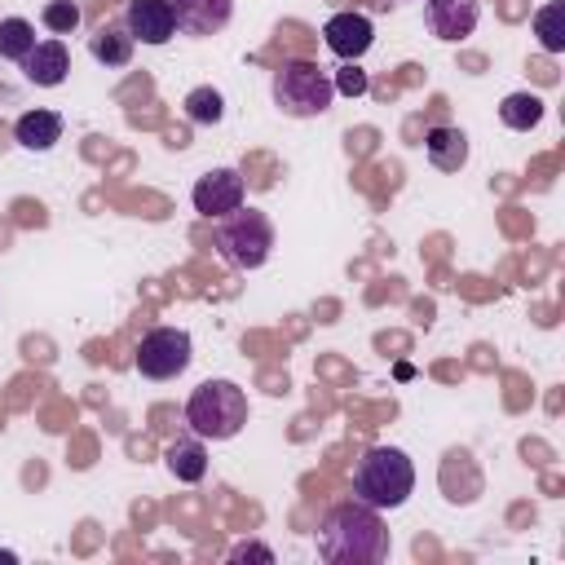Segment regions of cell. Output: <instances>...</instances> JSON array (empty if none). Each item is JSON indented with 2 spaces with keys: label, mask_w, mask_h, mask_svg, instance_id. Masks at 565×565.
Instances as JSON below:
<instances>
[{
  "label": "cell",
  "mask_w": 565,
  "mask_h": 565,
  "mask_svg": "<svg viewBox=\"0 0 565 565\" xmlns=\"http://www.w3.org/2000/svg\"><path fill=\"white\" fill-rule=\"evenodd\" d=\"M318 556L327 565H375L388 556V530L380 508L362 499L335 503L318 525Z\"/></svg>",
  "instance_id": "1"
},
{
  "label": "cell",
  "mask_w": 565,
  "mask_h": 565,
  "mask_svg": "<svg viewBox=\"0 0 565 565\" xmlns=\"http://www.w3.org/2000/svg\"><path fill=\"white\" fill-rule=\"evenodd\" d=\"M415 490V463L397 446H371L353 468V499L371 508H402Z\"/></svg>",
  "instance_id": "2"
},
{
  "label": "cell",
  "mask_w": 565,
  "mask_h": 565,
  "mask_svg": "<svg viewBox=\"0 0 565 565\" xmlns=\"http://www.w3.org/2000/svg\"><path fill=\"white\" fill-rule=\"evenodd\" d=\"M185 424L203 441H230L247 424V393L234 380H203L185 402Z\"/></svg>",
  "instance_id": "3"
},
{
  "label": "cell",
  "mask_w": 565,
  "mask_h": 565,
  "mask_svg": "<svg viewBox=\"0 0 565 565\" xmlns=\"http://www.w3.org/2000/svg\"><path fill=\"white\" fill-rule=\"evenodd\" d=\"M274 106L291 119H318L331 110L335 102V88H331V71L309 62V57H287L278 71H274Z\"/></svg>",
  "instance_id": "4"
},
{
  "label": "cell",
  "mask_w": 565,
  "mask_h": 565,
  "mask_svg": "<svg viewBox=\"0 0 565 565\" xmlns=\"http://www.w3.org/2000/svg\"><path fill=\"white\" fill-rule=\"evenodd\" d=\"M212 243L225 265L234 269H260L274 252V225L260 207H234L212 221Z\"/></svg>",
  "instance_id": "5"
},
{
  "label": "cell",
  "mask_w": 565,
  "mask_h": 565,
  "mask_svg": "<svg viewBox=\"0 0 565 565\" xmlns=\"http://www.w3.org/2000/svg\"><path fill=\"white\" fill-rule=\"evenodd\" d=\"M194 358V344H190V331L185 327H150L132 353L137 371L146 380H177Z\"/></svg>",
  "instance_id": "6"
},
{
  "label": "cell",
  "mask_w": 565,
  "mask_h": 565,
  "mask_svg": "<svg viewBox=\"0 0 565 565\" xmlns=\"http://www.w3.org/2000/svg\"><path fill=\"white\" fill-rule=\"evenodd\" d=\"M190 199H194V212L207 216V221L243 207V177H238V168H212V172H203L194 181V194Z\"/></svg>",
  "instance_id": "7"
},
{
  "label": "cell",
  "mask_w": 565,
  "mask_h": 565,
  "mask_svg": "<svg viewBox=\"0 0 565 565\" xmlns=\"http://www.w3.org/2000/svg\"><path fill=\"white\" fill-rule=\"evenodd\" d=\"M322 40H327V49H331L340 62H358V57L371 49L375 26H371V18H366V13L344 9V13H331V18H327Z\"/></svg>",
  "instance_id": "8"
},
{
  "label": "cell",
  "mask_w": 565,
  "mask_h": 565,
  "mask_svg": "<svg viewBox=\"0 0 565 565\" xmlns=\"http://www.w3.org/2000/svg\"><path fill=\"white\" fill-rule=\"evenodd\" d=\"M124 26H128L132 40L154 44V49L177 35V18H172V4H168V0H128Z\"/></svg>",
  "instance_id": "9"
},
{
  "label": "cell",
  "mask_w": 565,
  "mask_h": 565,
  "mask_svg": "<svg viewBox=\"0 0 565 565\" xmlns=\"http://www.w3.org/2000/svg\"><path fill=\"white\" fill-rule=\"evenodd\" d=\"M168 4L177 18V31L185 35H216L234 18V0H168Z\"/></svg>",
  "instance_id": "10"
},
{
  "label": "cell",
  "mask_w": 565,
  "mask_h": 565,
  "mask_svg": "<svg viewBox=\"0 0 565 565\" xmlns=\"http://www.w3.org/2000/svg\"><path fill=\"white\" fill-rule=\"evenodd\" d=\"M477 18H481L477 0H424V22H428V31L437 40H463V35H472Z\"/></svg>",
  "instance_id": "11"
},
{
  "label": "cell",
  "mask_w": 565,
  "mask_h": 565,
  "mask_svg": "<svg viewBox=\"0 0 565 565\" xmlns=\"http://www.w3.org/2000/svg\"><path fill=\"white\" fill-rule=\"evenodd\" d=\"M71 71V53L62 40H40L26 57H22V75L35 84V88H57Z\"/></svg>",
  "instance_id": "12"
},
{
  "label": "cell",
  "mask_w": 565,
  "mask_h": 565,
  "mask_svg": "<svg viewBox=\"0 0 565 565\" xmlns=\"http://www.w3.org/2000/svg\"><path fill=\"white\" fill-rule=\"evenodd\" d=\"M424 154H428V163L437 172H459L468 163V137L459 128H450V124H437L424 137Z\"/></svg>",
  "instance_id": "13"
},
{
  "label": "cell",
  "mask_w": 565,
  "mask_h": 565,
  "mask_svg": "<svg viewBox=\"0 0 565 565\" xmlns=\"http://www.w3.org/2000/svg\"><path fill=\"white\" fill-rule=\"evenodd\" d=\"M13 141L26 146V150H40V154L53 150L62 141V115L57 110H26V115H18Z\"/></svg>",
  "instance_id": "14"
},
{
  "label": "cell",
  "mask_w": 565,
  "mask_h": 565,
  "mask_svg": "<svg viewBox=\"0 0 565 565\" xmlns=\"http://www.w3.org/2000/svg\"><path fill=\"white\" fill-rule=\"evenodd\" d=\"M132 35L124 22H102L93 35H88V53L102 62V66H128L132 62Z\"/></svg>",
  "instance_id": "15"
},
{
  "label": "cell",
  "mask_w": 565,
  "mask_h": 565,
  "mask_svg": "<svg viewBox=\"0 0 565 565\" xmlns=\"http://www.w3.org/2000/svg\"><path fill=\"white\" fill-rule=\"evenodd\" d=\"M168 472L177 477V481H203V472H207V450H203V437L199 441H172L168 446Z\"/></svg>",
  "instance_id": "16"
},
{
  "label": "cell",
  "mask_w": 565,
  "mask_h": 565,
  "mask_svg": "<svg viewBox=\"0 0 565 565\" xmlns=\"http://www.w3.org/2000/svg\"><path fill=\"white\" fill-rule=\"evenodd\" d=\"M499 119L512 128V132H530L539 119H543V97L539 93H508L499 102Z\"/></svg>",
  "instance_id": "17"
},
{
  "label": "cell",
  "mask_w": 565,
  "mask_h": 565,
  "mask_svg": "<svg viewBox=\"0 0 565 565\" xmlns=\"http://www.w3.org/2000/svg\"><path fill=\"white\" fill-rule=\"evenodd\" d=\"M534 35L547 53H565V0H547L534 13Z\"/></svg>",
  "instance_id": "18"
},
{
  "label": "cell",
  "mask_w": 565,
  "mask_h": 565,
  "mask_svg": "<svg viewBox=\"0 0 565 565\" xmlns=\"http://www.w3.org/2000/svg\"><path fill=\"white\" fill-rule=\"evenodd\" d=\"M35 26L26 18H0V57L9 62H22L31 49H35Z\"/></svg>",
  "instance_id": "19"
},
{
  "label": "cell",
  "mask_w": 565,
  "mask_h": 565,
  "mask_svg": "<svg viewBox=\"0 0 565 565\" xmlns=\"http://www.w3.org/2000/svg\"><path fill=\"white\" fill-rule=\"evenodd\" d=\"M221 115H225V97L212 84H199L185 93V119L190 124H221Z\"/></svg>",
  "instance_id": "20"
},
{
  "label": "cell",
  "mask_w": 565,
  "mask_h": 565,
  "mask_svg": "<svg viewBox=\"0 0 565 565\" xmlns=\"http://www.w3.org/2000/svg\"><path fill=\"white\" fill-rule=\"evenodd\" d=\"M40 22H44L53 35H71V31L79 26V4H71V0H49V4L40 9Z\"/></svg>",
  "instance_id": "21"
},
{
  "label": "cell",
  "mask_w": 565,
  "mask_h": 565,
  "mask_svg": "<svg viewBox=\"0 0 565 565\" xmlns=\"http://www.w3.org/2000/svg\"><path fill=\"white\" fill-rule=\"evenodd\" d=\"M331 88H335V97H362V93L371 88V79H366V71H362L358 62H344V66L331 75Z\"/></svg>",
  "instance_id": "22"
},
{
  "label": "cell",
  "mask_w": 565,
  "mask_h": 565,
  "mask_svg": "<svg viewBox=\"0 0 565 565\" xmlns=\"http://www.w3.org/2000/svg\"><path fill=\"white\" fill-rule=\"evenodd\" d=\"M247 556H252V561H265V565L274 561V552H269L265 543H238V547L230 552V561H247Z\"/></svg>",
  "instance_id": "23"
},
{
  "label": "cell",
  "mask_w": 565,
  "mask_h": 565,
  "mask_svg": "<svg viewBox=\"0 0 565 565\" xmlns=\"http://www.w3.org/2000/svg\"><path fill=\"white\" fill-rule=\"evenodd\" d=\"M0 561H4V565H13V561H18V556H13V552H0Z\"/></svg>",
  "instance_id": "24"
}]
</instances>
